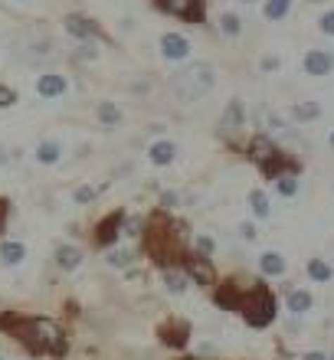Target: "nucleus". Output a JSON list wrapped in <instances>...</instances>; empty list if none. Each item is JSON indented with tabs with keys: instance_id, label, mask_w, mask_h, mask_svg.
Returning <instances> with one entry per match:
<instances>
[{
	"instance_id": "nucleus-1",
	"label": "nucleus",
	"mask_w": 334,
	"mask_h": 360,
	"mask_svg": "<svg viewBox=\"0 0 334 360\" xmlns=\"http://www.w3.org/2000/svg\"><path fill=\"white\" fill-rule=\"evenodd\" d=\"M0 331L30 354V357H53L63 360L69 354V341L63 328L53 318L43 314H23V311H0Z\"/></svg>"
},
{
	"instance_id": "nucleus-2",
	"label": "nucleus",
	"mask_w": 334,
	"mask_h": 360,
	"mask_svg": "<svg viewBox=\"0 0 334 360\" xmlns=\"http://www.w3.org/2000/svg\"><path fill=\"white\" fill-rule=\"evenodd\" d=\"M144 236V252L151 256V262L158 269H167V266H181L184 259V226L177 219H171L167 213H154L148 219V226L141 229Z\"/></svg>"
},
{
	"instance_id": "nucleus-3",
	"label": "nucleus",
	"mask_w": 334,
	"mask_h": 360,
	"mask_svg": "<svg viewBox=\"0 0 334 360\" xmlns=\"http://www.w3.org/2000/svg\"><path fill=\"white\" fill-rule=\"evenodd\" d=\"M239 314H243V321L249 324V328H256V331H262V328H269V324L276 321V295H272V288L262 282L249 285V288H243V298H239Z\"/></svg>"
},
{
	"instance_id": "nucleus-4",
	"label": "nucleus",
	"mask_w": 334,
	"mask_h": 360,
	"mask_svg": "<svg viewBox=\"0 0 334 360\" xmlns=\"http://www.w3.org/2000/svg\"><path fill=\"white\" fill-rule=\"evenodd\" d=\"M217 86V72H213L210 63H191L187 69H181L177 76H174V92L181 102H200L207 92H213Z\"/></svg>"
},
{
	"instance_id": "nucleus-5",
	"label": "nucleus",
	"mask_w": 334,
	"mask_h": 360,
	"mask_svg": "<svg viewBox=\"0 0 334 360\" xmlns=\"http://www.w3.org/2000/svg\"><path fill=\"white\" fill-rule=\"evenodd\" d=\"M191 321L187 318H177V314H171V318H164L161 324H158V338H161L164 347H171V351H184L187 344H191Z\"/></svg>"
},
{
	"instance_id": "nucleus-6",
	"label": "nucleus",
	"mask_w": 334,
	"mask_h": 360,
	"mask_svg": "<svg viewBox=\"0 0 334 360\" xmlns=\"http://www.w3.org/2000/svg\"><path fill=\"white\" fill-rule=\"evenodd\" d=\"M181 269L187 272V278L197 285H217V272H213L210 259L200 256V252H184Z\"/></svg>"
},
{
	"instance_id": "nucleus-7",
	"label": "nucleus",
	"mask_w": 334,
	"mask_h": 360,
	"mask_svg": "<svg viewBox=\"0 0 334 360\" xmlns=\"http://www.w3.org/2000/svg\"><path fill=\"white\" fill-rule=\"evenodd\" d=\"M154 7L187 23H203V0H154Z\"/></svg>"
},
{
	"instance_id": "nucleus-8",
	"label": "nucleus",
	"mask_w": 334,
	"mask_h": 360,
	"mask_svg": "<svg viewBox=\"0 0 334 360\" xmlns=\"http://www.w3.org/2000/svg\"><path fill=\"white\" fill-rule=\"evenodd\" d=\"M124 210H115V213H108L105 219H98V226H96V246L98 249H108V246H115L118 243V236H122V223H124Z\"/></svg>"
},
{
	"instance_id": "nucleus-9",
	"label": "nucleus",
	"mask_w": 334,
	"mask_h": 360,
	"mask_svg": "<svg viewBox=\"0 0 334 360\" xmlns=\"http://www.w3.org/2000/svg\"><path fill=\"white\" fill-rule=\"evenodd\" d=\"M239 298H243V285L236 278H226V282L217 285V292H213V302L220 304L223 311H236L239 308Z\"/></svg>"
},
{
	"instance_id": "nucleus-10",
	"label": "nucleus",
	"mask_w": 334,
	"mask_h": 360,
	"mask_svg": "<svg viewBox=\"0 0 334 360\" xmlns=\"http://www.w3.org/2000/svg\"><path fill=\"white\" fill-rule=\"evenodd\" d=\"M161 53H164V59L181 63V59L191 56V39L181 37V33H164L161 37Z\"/></svg>"
},
{
	"instance_id": "nucleus-11",
	"label": "nucleus",
	"mask_w": 334,
	"mask_h": 360,
	"mask_svg": "<svg viewBox=\"0 0 334 360\" xmlns=\"http://www.w3.org/2000/svg\"><path fill=\"white\" fill-rule=\"evenodd\" d=\"M259 171L266 174L269 180H276V177H282V174H298V164L292 161V158H285L282 151H276L262 167H259Z\"/></svg>"
},
{
	"instance_id": "nucleus-12",
	"label": "nucleus",
	"mask_w": 334,
	"mask_h": 360,
	"mask_svg": "<svg viewBox=\"0 0 334 360\" xmlns=\"http://www.w3.org/2000/svg\"><path fill=\"white\" fill-rule=\"evenodd\" d=\"M331 69H334V59L328 56V53H321V49L305 53V72L308 76H328Z\"/></svg>"
},
{
	"instance_id": "nucleus-13",
	"label": "nucleus",
	"mask_w": 334,
	"mask_h": 360,
	"mask_svg": "<svg viewBox=\"0 0 334 360\" xmlns=\"http://www.w3.org/2000/svg\"><path fill=\"white\" fill-rule=\"evenodd\" d=\"M161 278H164V285H167V292H174V295H181L191 288V278H187V272H184L181 266L161 269Z\"/></svg>"
},
{
	"instance_id": "nucleus-14",
	"label": "nucleus",
	"mask_w": 334,
	"mask_h": 360,
	"mask_svg": "<svg viewBox=\"0 0 334 360\" xmlns=\"http://www.w3.org/2000/svg\"><path fill=\"white\" fill-rule=\"evenodd\" d=\"M276 151H278V148H276L272 141H269L266 134H259V138H252V141H249V161L259 164V167H262V164H266Z\"/></svg>"
},
{
	"instance_id": "nucleus-15",
	"label": "nucleus",
	"mask_w": 334,
	"mask_h": 360,
	"mask_svg": "<svg viewBox=\"0 0 334 360\" xmlns=\"http://www.w3.org/2000/svg\"><path fill=\"white\" fill-rule=\"evenodd\" d=\"M66 30L72 33V37H79V39H92V37H98V23L96 20H89V17H66Z\"/></svg>"
},
{
	"instance_id": "nucleus-16",
	"label": "nucleus",
	"mask_w": 334,
	"mask_h": 360,
	"mask_svg": "<svg viewBox=\"0 0 334 360\" xmlns=\"http://www.w3.org/2000/svg\"><path fill=\"white\" fill-rule=\"evenodd\" d=\"M37 92L43 98H59V95H66V79L56 76V72H46V76H39Z\"/></svg>"
},
{
	"instance_id": "nucleus-17",
	"label": "nucleus",
	"mask_w": 334,
	"mask_h": 360,
	"mask_svg": "<svg viewBox=\"0 0 334 360\" xmlns=\"http://www.w3.org/2000/svg\"><path fill=\"white\" fill-rule=\"evenodd\" d=\"M174 158H177V144H174V141H154L151 148H148V161L158 164V167L171 164Z\"/></svg>"
},
{
	"instance_id": "nucleus-18",
	"label": "nucleus",
	"mask_w": 334,
	"mask_h": 360,
	"mask_svg": "<svg viewBox=\"0 0 334 360\" xmlns=\"http://www.w3.org/2000/svg\"><path fill=\"white\" fill-rule=\"evenodd\" d=\"M243 118H246V112H243V102H239V98H233V102L226 105L223 118H220V128H223V131H236V128H243Z\"/></svg>"
},
{
	"instance_id": "nucleus-19",
	"label": "nucleus",
	"mask_w": 334,
	"mask_h": 360,
	"mask_svg": "<svg viewBox=\"0 0 334 360\" xmlns=\"http://www.w3.org/2000/svg\"><path fill=\"white\" fill-rule=\"evenodd\" d=\"M56 266L63 269V272H76V269L82 266V249H76V246H59L56 249Z\"/></svg>"
},
{
	"instance_id": "nucleus-20",
	"label": "nucleus",
	"mask_w": 334,
	"mask_h": 360,
	"mask_svg": "<svg viewBox=\"0 0 334 360\" xmlns=\"http://www.w3.org/2000/svg\"><path fill=\"white\" fill-rule=\"evenodd\" d=\"M27 259V246L23 243H0V262L4 266H20Z\"/></svg>"
},
{
	"instance_id": "nucleus-21",
	"label": "nucleus",
	"mask_w": 334,
	"mask_h": 360,
	"mask_svg": "<svg viewBox=\"0 0 334 360\" xmlns=\"http://www.w3.org/2000/svg\"><path fill=\"white\" fill-rule=\"evenodd\" d=\"M259 269L266 275H285V256H278V252H262V256H259Z\"/></svg>"
},
{
	"instance_id": "nucleus-22",
	"label": "nucleus",
	"mask_w": 334,
	"mask_h": 360,
	"mask_svg": "<svg viewBox=\"0 0 334 360\" xmlns=\"http://www.w3.org/2000/svg\"><path fill=\"white\" fill-rule=\"evenodd\" d=\"M311 304H315L311 292H292V295H288V311L305 314V311H311Z\"/></svg>"
},
{
	"instance_id": "nucleus-23",
	"label": "nucleus",
	"mask_w": 334,
	"mask_h": 360,
	"mask_svg": "<svg viewBox=\"0 0 334 360\" xmlns=\"http://www.w3.org/2000/svg\"><path fill=\"white\" fill-rule=\"evenodd\" d=\"M59 158H63V148H59L56 141H43L37 148V161L39 164H56Z\"/></svg>"
},
{
	"instance_id": "nucleus-24",
	"label": "nucleus",
	"mask_w": 334,
	"mask_h": 360,
	"mask_svg": "<svg viewBox=\"0 0 334 360\" xmlns=\"http://www.w3.org/2000/svg\"><path fill=\"white\" fill-rule=\"evenodd\" d=\"M249 210H252V217H259V219L269 217V197L262 190H252V193H249Z\"/></svg>"
},
{
	"instance_id": "nucleus-25",
	"label": "nucleus",
	"mask_w": 334,
	"mask_h": 360,
	"mask_svg": "<svg viewBox=\"0 0 334 360\" xmlns=\"http://www.w3.org/2000/svg\"><path fill=\"white\" fill-rule=\"evenodd\" d=\"M98 122L108 124V128L122 124V112L115 108V102H102V105H98Z\"/></svg>"
},
{
	"instance_id": "nucleus-26",
	"label": "nucleus",
	"mask_w": 334,
	"mask_h": 360,
	"mask_svg": "<svg viewBox=\"0 0 334 360\" xmlns=\"http://www.w3.org/2000/svg\"><path fill=\"white\" fill-rule=\"evenodd\" d=\"M318 112H321V108H318L315 102H302L292 108V118H295V122H311V118H318Z\"/></svg>"
},
{
	"instance_id": "nucleus-27",
	"label": "nucleus",
	"mask_w": 334,
	"mask_h": 360,
	"mask_svg": "<svg viewBox=\"0 0 334 360\" xmlns=\"http://www.w3.org/2000/svg\"><path fill=\"white\" fill-rule=\"evenodd\" d=\"M276 190L282 193V197H295V193H298L295 174H282V177H276Z\"/></svg>"
},
{
	"instance_id": "nucleus-28",
	"label": "nucleus",
	"mask_w": 334,
	"mask_h": 360,
	"mask_svg": "<svg viewBox=\"0 0 334 360\" xmlns=\"http://www.w3.org/2000/svg\"><path fill=\"white\" fill-rule=\"evenodd\" d=\"M308 275H311L315 282H328L334 272H331V266H328V262H321V259H311V262H308Z\"/></svg>"
},
{
	"instance_id": "nucleus-29",
	"label": "nucleus",
	"mask_w": 334,
	"mask_h": 360,
	"mask_svg": "<svg viewBox=\"0 0 334 360\" xmlns=\"http://www.w3.org/2000/svg\"><path fill=\"white\" fill-rule=\"evenodd\" d=\"M292 10V0H269L266 4V17L269 20H282Z\"/></svg>"
},
{
	"instance_id": "nucleus-30",
	"label": "nucleus",
	"mask_w": 334,
	"mask_h": 360,
	"mask_svg": "<svg viewBox=\"0 0 334 360\" xmlns=\"http://www.w3.org/2000/svg\"><path fill=\"white\" fill-rule=\"evenodd\" d=\"M220 30L226 33V37H239V30H243V20H239L236 13H223Z\"/></svg>"
},
{
	"instance_id": "nucleus-31",
	"label": "nucleus",
	"mask_w": 334,
	"mask_h": 360,
	"mask_svg": "<svg viewBox=\"0 0 334 360\" xmlns=\"http://www.w3.org/2000/svg\"><path fill=\"white\" fill-rule=\"evenodd\" d=\"M10 105H17V92L10 86H0V108H10Z\"/></svg>"
},
{
	"instance_id": "nucleus-32",
	"label": "nucleus",
	"mask_w": 334,
	"mask_h": 360,
	"mask_svg": "<svg viewBox=\"0 0 334 360\" xmlns=\"http://www.w3.org/2000/svg\"><path fill=\"white\" fill-rule=\"evenodd\" d=\"M131 252H112V256H108V262H112L115 269H124V266H131Z\"/></svg>"
},
{
	"instance_id": "nucleus-33",
	"label": "nucleus",
	"mask_w": 334,
	"mask_h": 360,
	"mask_svg": "<svg viewBox=\"0 0 334 360\" xmlns=\"http://www.w3.org/2000/svg\"><path fill=\"white\" fill-rule=\"evenodd\" d=\"M96 193H98L96 187H79L72 197H76V203H92V200H96Z\"/></svg>"
},
{
	"instance_id": "nucleus-34",
	"label": "nucleus",
	"mask_w": 334,
	"mask_h": 360,
	"mask_svg": "<svg viewBox=\"0 0 334 360\" xmlns=\"http://www.w3.org/2000/svg\"><path fill=\"white\" fill-rule=\"evenodd\" d=\"M213 249H217V243H213L210 236H197V252H200V256H207L210 259V252Z\"/></svg>"
},
{
	"instance_id": "nucleus-35",
	"label": "nucleus",
	"mask_w": 334,
	"mask_h": 360,
	"mask_svg": "<svg viewBox=\"0 0 334 360\" xmlns=\"http://www.w3.org/2000/svg\"><path fill=\"white\" fill-rule=\"evenodd\" d=\"M7 219H10V200L0 197V233L7 229Z\"/></svg>"
},
{
	"instance_id": "nucleus-36",
	"label": "nucleus",
	"mask_w": 334,
	"mask_h": 360,
	"mask_svg": "<svg viewBox=\"0 0 334 360\" xmlns=\"http://www.w3.org/2000/svg\"><path fill=\"white\" fill-rule=\"evenodd\" d=\"M321 23V33H328V37H334V10H328L325 17L318 20Z\"/></svg>"
},
{
	"instance_id": "nucleus-37",
	"label": "nucleus",
	"mask_w": 334,
	"mask_h": 360,
	"mask_svg": "<svg viewBox=\"0 0 334 360\" xmlns=\"http://www.w3.org/2000/svg\"><path fill=\"white\" fill-rule=\"evenodd\" d=\"M239 233H243V239H256V226H252V223H243Z\"/></svg>"
},
{
	"instance_id": "nucleus-38",
	"label": "nucleus",
	"mask_w": 334,
	"mask_h": 360,
	"mask_svg": "<svg viewBox=\"0 0 334 360\" xmlns=\"http://www.w3.org/2000/svg\"><path fill=\"white\" fill-rule=\"evenodd\" d=\"M76 56H79V59H96V49H92V46H79Z\"/></svg>"
},
{
	"instance_id": "nucleus-39",
	"label": "nucleus",
	"mask_w": 334,
	"mask_h": 360,
	"mask_svg": "<svg viewBox=\"0 0 334 360\" xmlns=\"http://www.w3.org/2000/svg\"><path fill=\"white\" fill-rule=\"evenodd\" d=\"M302 360H328V357H325V354H318V351H311V354H305Z\"/></svg>"
},
{
	"instance_id": "nucleus-40",
	"label": "nucleus",
	"mask_w": 334,
	"mask_h": 360,
	"mask_svg": "<svg viewBox=\"0 0 334 360\" xmlns=\"http://www.w3.org/2000/svg\"><path fill=\"white\" fill-rule=\"evenodd\" d=\"M4 164H7V148L0 144V167H4Z\"/></svg>"
},
{
	"instance_id": "nucleus-41",
	"label": "nucleus",
	"mask_w": 334,
	"mask_h": 360,
	"mask_svg": "<svg viewBox=\"0 0 334 360\" xmlns=\"http://www.w3.org/2000/svg\"><path fill=\"white\" fill-rule=\"evenodd\" d=\"M177 360H197V357H177Z\"/></svg>"
},
{
	"instance_id": "nucleus-42",
	"label": "nucleus",
	"mask_w": 334,
	"mask_h": 360,
	"mask_svg": "<svg viewBox=\"0 0 334 360\" xmlns=\"http://www.w3.org/2000/svg\"><path fill=\"white\" fill-rule=\"evenodd\" d=\"M331 148H334V131H331Z\"/></svg>"
},
{
	"instance_id": "nucleus-43",
	"label": "nucleus",
	"mask_w": 334,
	"mask_h": 360,
	"mask_svg": "<svg viewBox=\"0 0 334 360\" xmlns=\"http://www.w3.org/2000/svg\"><path fill=\"white\" fill-rule=\"evenodd\" d=\"M311 4H321V0H311Z\"/></svg>"
},
{
	"instance_id": "nucleus-44",
	"label": "nucleus",
	"mask_w": 334,
	"mask_h": 360,
	"mask_svg": "<svg viewBox=\"0 0 334 360\" xmlns=\"http://www.w3.org/2000/svg\"><path fill=\"white\" fill-rule=\"evenodd\" d=\"M0 360H4V357H0Z\"/></svg>"
},
{
	"instance_id": "nucleus-45",
	"label": "nucleus",
	"mask_w": 334,
	"mask_h": 360,
	"mask_svg": "<svg viewBox=\"0 0 334 360\" xmlns=\"http://www.w3.org/2000/svg\"><path fill=\"white\" fill-rule=\"evenodd\" d=\"M331 360H334V357H331Z\"/></svg>"
}]
</instances>
